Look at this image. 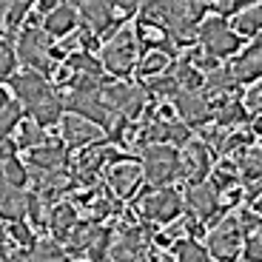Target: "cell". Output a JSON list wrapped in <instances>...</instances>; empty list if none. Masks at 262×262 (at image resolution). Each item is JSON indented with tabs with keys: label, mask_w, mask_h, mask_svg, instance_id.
Segmentation results:
<instances>
[{
	"label": "cell",
	"mask_w": 262,
	"mask_h": 262,
	"mask_svg": "<svg viewBox=\"0 0 262 262\" xmlns=\"http://www.w3.org/2000/svg\"><path fill=\"white\" fill-rule=\"evenodd\" d=\"M143 177L148 180L151 188H165L171 180L183 177L180 174V154L171 145L148 143L143 148Z\"/></svg>",
	"instance_id": "1"
},
{
	"label": "cell",
	"mask_w": 262,
	"mask_h": 262,
	"mask_svg": "<svg viewBox=\"0 0 262 262\" xmlns=\"http://www.w3.org/2000/svg\"><path fill=\"white\" fill-rule=\"evenodd\" d=\"M100 63L114 77H125L128 72H134V66H137V34H134V29L131 26L117 29L114 37L103 46Z\"/></svg>",
	"instance_id": "2"
},
{
	"label": "cell",
	"mask_w": 262,
	"mask_h": 262,
	"mask_svg": "<svg viewBox=\"0 0 262 262\" xmlns=\"http://www.w3.org/2000/svg\"><path fill=\"white\" fill-rule=\"evenodd\" d=\"M14 54L26 63V69H34V72H40L43 77L57 69V63L52 60V37H49L40 26H26L20 32L17 52Z\"/></svg>",
	"instance_id": "3"
},
{
	"label": "cell",
	"mask_w": 262,
	"mask_h": 262,
	"mask_svg": "<svg viewBox=\"0 0 262 262\" xmlns=\"http://www.w3.org/2000/svg\"><path fill=\"white\" fill-rule=\"evenodd\" d=\"M200 43H203V52L211 57H234L239 52V34L231 29V23L223 14H211L203 20Z\"/></svg>",
	"instance_id": "4"
},
{
	"label": "cell",
	"mask_w": 262,
	"mask_h": 262,
	"mask_svg": "<svg viewBox=\"0 0 262 262\" xmlns=\"http://www.w3.org/2000/svg\"><path fill=\"white\" fill-rule=\"evenodd\" d=\"M208 254L220 262H234L239 256V248H243V231L236 225L234 216H223L214 228H208Z\"/></svg>",
	"instance_id": "5"
},
{
	"label": "cell",
	"mask_w": 262,
	"mask_h": 262,
	"mask_svg": "<svg viewBox=\"0 0 262 262\" xmlns=\"http://www.w3.org/2000/svg\"><path fill=\"white\" fill-rule=\"evenodd\" d=\"M137 211L151 220V223H174L180 214H183V196L177 194L174 188H157L154 194L140 196Z\"/></svg>",
	"instance_id": "6"
},
{
	"label": "cell",
	"mask_w": 262,
	"mask_h": 262,
	"mask_svg": "<svg viewBox=\"0 0 262 262\" xmlns=\"http://www.w3.org/2000/svg\"><path fill=\"white\" fill-rule=\"evenodd\" d=\"M66 108H72V114L85 117L89 123H94L97 128H108L112 125V108L103 103L100 92H72L69 100H63Z\"/></svg>",
	"instance_id": "7"
},
{
	"label": "cell",
	"mask_w": 262,
	"mask_h": 262,
	"mask_svg": "<svg viewBox=\"0 0 262 262\" xmlns=\"http://www.w3.org/2000/svg\"><path fill=\"white\" fill-rule=\"evenodd\" d=\"M188 205L194 208V214L203 220L208 228H214L223 220V203H220V191L211 183H191L188 185Z\"/></svg>",
	"instance_id": "8"
},
{
	"label": "cell",
	"mask_w": 262,
	"mask_h": 262,
	"mask_svg": "<svg viewBox=\"0 0 262 262\" xmlns=\"http://www.w3.org/2000/svg\"><path fill=\"white\" fill-rule=\"evenodd\" d=\"M12 92L17 94V100L23 105H37L43 97H49V94L54 92L52 85H49V80L43 77L40 72H34V69H26V72H20V74H12Z\"/></svg>",
	"instance_id": "9"
},
{
	"label": "cell",
	"mask_w": 262,
	"mask_h": 262,
	"mask_svg": "<svg viewBox=\"0 0 262 262\" xmlns=\"http://www.w3.org/2000/svg\"><path fill=\"white\" fill-rule=\"evenodd\" d=\"M143 248H145V228L143 225H128L108 245V262H137L143 256Z\"/></svg>",
	"instance_id": "10"
},
{
	"label": "cell",
	"mask_w": 262,
	"mask_h": 262,
	"mask_svg": "<svg viewBox=\"0 0 262 262\" xmlns=\"http://www.w3.org/2000/svg\"><path fill=\"white\" fill-rule=\"evenodd\" d=\"M140 180H143V165H140L137 160L120 157L117 163H112V168H108V185H112L114 196H120V200L134 194Z\"/></svg>",
	"instance_id": "11"
},
{
	"label": "cell",
	"mask_w": 262,
	"mask_h": 262,
	"mask_svg": "<svg viewBox=\"0 0 262 262\" xmlns=\"http://www.w3.org/2000/svg\"><path fill=\"white\" fill-rule=\"evenodd\" d=\"M100 131L94 123H89L85 117L77 114H63L60 117V134H63V143L72 145V148H83V145H92L100 140Z\"/></svg>",
	"instance_id": "12"
},
{
	"label": "cell",
	"mask_w": 262,
	"mask_h": 262,
	"mask_svg": "<svg viewBox=\"0 0 262 262\" xmlns=\"http://www.w3.org/2000/svg\"><path fill=\"white\" fill-rule=\"evenodd\" d=\"M174 108L185 125H205L211 117V103L200 92H177L174 94Z\"/></svg>",
	"instance_id": "13"
},
{
	"label": "cell",
	"mask_w": 262,
	"mask_h": 262,
	"mask_svg": "<svg viewBox=\"0 0 262 262\" xmlns=\"http://www.w3.org/2000/svg\"><path fill=\"white\" fill-rule=\"evenodd\" d=\"M140 140H145V143H160V145H185L191 140V131L185 123L154 120V123H148L145 131H140Z\"/></svg>",
	"instance_id": "14"
},
{
	"label": "cell",
	"mask_w": 262,
	"mask_h": 262,
	"mask_svg": "<svg viewBox=\"0 0 262 262\" xmlns=\"http://www.w3.org/2000/svg\"><path fill=\"white\" fill-rule=\"evenodd\" d=\"M208 171H211V148L205 143L188 140L185 151L180 154V174L191 177V183H200Z\"/></svg>",
	"instance_id": "15"
},
{
	"label": "cell",
	"mask_w": 262,
	"mask_h": 262,
	"mask_svg": "<svg viewBox=\"0 0 262 262\" xmlns=\"http://www.w3.org/2000/svg\"><path fill=\"white\" fill-rule=\"evenodd\" d=\"M77 9H80V17L89 26V32L103 34L108 29H114V9L108 0H83Z\"/></svg>",
	"instance_id": "16"
},
{
	"label": "cell",
	"mask_w": 262,
	"mask_h": 262,
	"mask_svg": "<svg viewBox=\"0 0 262 262\" xmlns=\"http://www.w3.org/2000/svg\"><path fill=\"white\" fill-rule=\"evenodd\" d=\"M77 17L80 14L74 12V6H69V3H60V6H54L49 14H43V32L49 34V37H66V34H72L74 29H77Z\"/></svg>",
	"instance_id": "17"
},
{
	"label": "cell",
	"mask_w": 262,
	"mask_h": 262,
	"mask_svg": "<svg viewBox=\"0 0 262 262\" xmlns=\"http://www.w3.org/2000/svg\"><path fill=\"white\" fill-rule=\"evenodd\" d=\"M259 57H262V49H259V40H256V43H251L239 57L231 60V66H228L231 77L243 80V83H256V80H259V72H262Z\"/></svg>",
	"instance_id": "18"
},
{
	"label": "cell",
	"mask_w": 262,
	"mask_h": 262,
	"mask_svg": "<svg viewBox=\"0 0 262 262\" xmlns=\"http://www.w3.org/2000/svg\"><path fill=\"white\" fill-rule=\"evenodd\" d=\"M66 163H69V154L60 143H43L29 151V165L37 171H57L66 168Z\"/></svg>",
	"instance_id": "19"
},
{
	"label": "cell",
	"mask_w": 262,
	"mask_h": 262,
	"mask_svg": "<svg viewBox=\"0 0 262 262\" xmlns=\"http://www.w3.org/2000/svg\"><path fill=\"white\" fill-rule=\"evenodd\" d=\"M0 216L9 223H17L26 216V191L9 185L3 174H0Z\"/></svg>",
	"instance_id": "20"
},
{
	"label": "cell",
	"mask_w": 262,
	"mask_h": 262,
	"mask_svg": "<svg viewBox=\"0 0 262 262\" xmlns=\"http://www.w3.org/2000/svg\"><path fill=\"white\" fill-rule=\"evenodd\" d=\"M134 34H137V46H145L148 52H165L168 57L174 54V40H171L168 29L140 20V26L134 29Z\"/></svg>",
	"instance_id": "21"
},
{
	"label": "cell",
	"mask_w": 262,
	"mask_h": 262,
	"mask_svg": "<svg viewBox=\"0 0 262 262\" xmlns=\"http://www.w3.org/2000/svg\"><path fill=\"white\" fill-rule=\"evenodd\" d=\"M46 223H49V228H52L54 239H57V243H66L69 234H72V228L77 225V211H74L72 203H57L49 211Z\"/></svg>",
	"instance_id": "22"
},
{
	"label": "cell",
	"mask_w": 262,
	"mask_h": 262,
	"mask_svg": "<svg viewBox=\"0 0 262 262\" xmlns=\"http://www.w3.org/2000/svg\"><path fill=\"white\" fill-rule=\"evenodd\" d=\"M63 100L57 97V94H49V97H43L37 105H32L29 112H32V120L40 125V128H49V125H54V123H60V117H63Z\"/></svg>",
	"instance_id": "23"
},
{
	"label": "cell",
	"mask_w": 262,
	"mask_h": 262,
	"mask_svg": "<svg viewBox=\"0 0 262 262\" xmlns=\"http://www.w3.org/2000/svg\"><path fill=\"white\" fill-rule=\"evenodd\" d=\"M26 259L29 262H66L69 254H66V248H60L57 239H40V243H34L26 251Z\"/></svg>",
	"instance_id": "24"
},
{
	"label": "cell",
	"mask_w": 262,
	"mask_h": 262,
	"mask_svg": "<svg viewBox=\"0 0 262 262\" xmlns=\"http://www.w3.org/2000/svg\"><path fill=\"white\" fill-rule=\"evenodd\" d=\"M14 143H17V148L32 151V148L46 143V131L40 128L34 120H20L17 123V140H14Z\"/></svg>",
	"instance_id": "25"
},
{
	"label": "cell",
	"mask_w": 262,
	"mask_h": 262,
	"mask_svg": "<svg viewBox=\"0 0 262 262\" xmlns=\"http://www.w3.org/2000/svg\"><path fill=\"white\" fill-rule=\"evenodd\" d=\"M74 74H89V77H100L103 74V63L97 57H92L89 52H72L69 57L63 60Z\"/></svg>",
	"instance_id": "26"
},
{
	"label": "cell",
	"mask_w": 262,
	"mask_h": 262,
	"mask_svg": "<svg viewBox=\"0 0 262 262\" xmlns=\"http://www.w3.org/2000/svg\"><path fill=\"white\" fill-rule=\"evenodd\" d=\"M259 3L256 6H248V9H239L236 12V17L231 20L234 23V29L239 34H245V37H256L259 34V26H262V17H259Z\"/></svg>",
	"instance_id": "27"
},
{
	"label": "cell",
	"mask_w": 262,
	"mask_h": 262,
	"mask_svg": "<svg viewBox=\"0 0 262 262\" xmlns=\"http://www.w3.org/2000/svg\"><path fill=\"white\" fill-rule=\"evenodd\" d=\"M171 74H174V80H177L180 92H196V89L203 85V74L196 72L188 60H180V63L174 66V72H171Z\"/></svg>",
	"instance_id": "28"
},
{
	"label": "cell",
	"mask_w": 262,
	"mask_h": 262,
	"mask_svg": "<svg viewBox=\"0 0 262 262\" xmlns=\"http://www.w3.org/2000/svg\"><path fill=\"white\" fill-rule=\"evenodd\" d=\"M174 262H211L208 251L194 239H177L174 243Z\"/></svg>",
	"instance_id": "29"
},
{
	"label": "cell",
	"mask_w": 262,
	"mask_h": 262,
	"mask_svg": "<svg viewBox=\"0 0 262 262\" xmlns=\"http://www.w3.org/2000/svg\"><path fill=\"white\" fill-rule=\"evenodd\" d=\"M245 117H248V114H245V108H243L239 100H223L220 108H216V123L223 125V128H231V125L243 123Z\"/></svg>",
	"instance_id": "30"
},
{
	"label": "cell",
	"mask_w": 262,
	"mask_h": 262,
	"mask_svg": "<svg viewBox=\"0 0 262 262\" xmlns=\"http://www.w3.org/2000/svg\"><path fill=\"white\" fill-rule=\"evenodd\" d=\"M0 174H3V180H6L9 185H14V188H26V183H29V168L20 163L17 157L0 163Z\"/></svg>",
	"instance_id": "31"
},
{
	"label": "cell",
	"mask_w": 262,
	"mask_h": 262,
	"mask_svg": "<svg viewBox=\"0 0 262 262\" xmlns=\"http://www.w3.org/2000/svg\"><path fill=\"white\" fill-rule=\"evenodd\" d=\"M165 66H168V54L165 52H145L143 63H137V74L140 77H154V74H163Z\"/></svg>",
	"instance_id": "32"
},
{
	"label": "cell",
	"mask_w": 262,
	"mask_h": 262,
	"mask_svg": "<svg viewBox=\"0 0 262 262\" xmlns=\"http://www.w3.org/2000/svg\"><path fill=\"white\" fill-rule=\"evenodd\" d=\"M231 89H234V77H231L228 69H220V66H216L214 72H208V85H205V92H208L211 97H216V94H228Z\"/></svg>",
	"instance_id": "33"
},
{
	"label": "cell",
	"mask_w": 262,
	"mask_h": 262,
	"mask_svg": "<svg viewBox=\"0 0 262 262\" xmlns=\"http://www.w3.org/2000/svg\"><path fill=\"white\" fill-rule=\"evenodd\" d=\"M145 89L154 94H163V97H174V94L180 92L177 80H174V74H154V77H148V83H145Z\"/></svg>",
	"instance_id": "34"
},
{
	"label": "cell",
	"mask_w": 262,
	"mask_h": 262,
	"mask_svg": "<svg viewBox=\"0 0 262 262\" xmlns=\"http://www.w3.org/2000/svg\"><path fill=\"white\" fill-rule=\"evenodd\" d=\"M6 231H9V236H12V239H14V243H17L23 251H29L34 243H37V239H34V234H32V228H29V223H23V220H17V223H9Z\"/></svg>",
	"instance_id": "35"
},
{
	"label": "cell",
	"mask_w": 262,
	"mask_h": 262,
	"mask_svg": "<svg viewBox=\"0 0 262 262\" xmlns=\"http://www.w3.org/2000/svg\"><path fill=\"white\" fill-rule=\"evenodd\" d=\"M20 120H23V108H20L17 103H6L3 108H0V134L14 131Z\"/></svg>",
	"instance_id": "36"
},
{
	"label": "cell",
	"mask_w": 262,
	"mask_h": 262,
	"mask_svg": "<svg viewBox=\"0 0 262 262\" xmlns=\"http://www.w3.org/2000/svg\"><path fill=\"white\" fill-rule=\"evenodd\" d=\"M37 0H9V17H6V29H17L23 23V17L29 14V9Z\"/></svg>",
	"instance_id": "37"
},
{
	"label": "cell",
	"mask_w": 262,
	"mask_h": 262,
	"mask_svg": "<svg viewBox=\"0 0 262 262\" xmlns=\"http://www.w3.org/2000/svg\"><path fill=\"white\" fill-rule=\"evenodd\" d=\"M14 69H17V54H14V49L6 40H0V83L12 77Z\"/></svg>",
	"instance_id": "38"
},
{
	"label": "cell",
	"mask_w": 262,
	"mask_h": 262,
	"mask_svg": "<svg viewBox=\"0 0 262 262\" xmlns=\"http://www.w3.org/2000/svg\"><path fill=\"white\" fill-rule=\"evenodd\" d=\"M234 220H236V225H239V231H243L245 236L254 234V231H259V214H256L254 208H248V205H245L243 214L234 216Z\"/></svg>",
	"instance_id": "39"
},
{
	"label": "cell",
	"mask_w": 262,
	"mask_h": 262,
	"mask_svg": "<svg viewBox=\"0 0 262 262\" xmlns=\"http://www.w3.org/2000/svg\"><path fill=\"white\" fill-rule=\"evenodd\" d=\"M259 105H262V92H259V83L256 85H248V92H245V97H243V108H245V114H259Z\"/></svg>",
	"instance_id": "40"
},
{
	"label": "cell",
	"mask_w": 262,
	"mask_h": 262,
	"mask_svg": "<svg viewBox=\"0 0 262 262\" xmlns=\"http://www.w3.org/2000/svg\"><path fill=\"white\" fill-rule=\"evenodd\" d=\"M17 154V143H14L9 134H0V163H6Z\"/></svg>",
	"instance_id": "41"
},
{
	"label": "cell",
	"mask_w": 262,
	"mask_h": 262,
	"mask_svg": "<svg viewBox=\"0 0 262 262\" xmlns=\"http://www.w3.org/2000/svg\"><path fill=\"white\" fill-rule=\"evenodd\" d=\"M108 3H112V9H120V12H134L143 0H108Z\"/></svg>",
	"instance_id": "42"
},
{
	"label": "cell",
	"mask_w": 262,
	"mask_h": 262,
	"mask_svg": "<svg viewBox=\"0 0 262 262\" xmlns=\"http://www.w3.org/2000/svg\"><path fill=\"white\" fill-rule=\"evenodd\" d=\"M6 17H9V0H0V26H6Z\"/></svg>",
	"instance_id": "43"
},
{
	"label": "cell",
	"mask_w": 262,
	"mask_h": 262,
	"mask_svg": "<svg viewBox=\"0 0 262 262\" xmlns=\"http://www.w3.org/2000/svg\"><path fill=\"white\" fill-rule=\"evenodd\" d=\"M6 262H29V259H26V251H20V254H12Z\"/></svg>",
	"instance_id": "44"
},
{
	"label": "cell",
	"mask_w": 262,
	"mask_h": 262,
	"mask_svg": "<svg viewBox=\"0 0 262 262\" xmlns=\"http://www.w3.org/2000/svg\"><path fill=\"white\" fill-rule=\"evenodd\" d=\"M9 103V94H6V89H0V108Z\"/></svg>",
	"instance_id": "45"
},
{
	"label": "cell",
	"mask_w": 262,
	"mask_h": 262,
	"mask_svg": "<svg viewBox=\"0 0 262 262\" xmlns=\"http://www.w3.org/2000/svg\"><path fill=\"white\" fill-rule=\"evenodd\" d=\"M0 262H6V248L0 245Z\"/></svg>",
	"instance_id": "46"
},
{
	"label": "cell",
	"mask_w": 262,
	"mask_h": 262,
	"mask_svg": "<svg viewBox=\"0 0 262 262\" xmlns=\"http://www.w3.org/2000/svg\"><path fill=\"white\" fill-rule=\"evenodd\" d=\"M72 3H74V6H80V3H83V0H69V6H72Z\"/></svg>",
	"instance_id": "47"
},
{
	"label": "cell",
	"mask_w": 262,
	"mask_h": 262,
	"mask_svg": "<svg viewBox=\"0 0 262 262\" xmlns=\"http://www.w3.org/2000/svg\"><path fill=\"white\" fill-rule=\"evenodd\" d=\"M196 3H203V0H196Z\"/></svg>",
	"instance_id": "48"
}]
</instances>
